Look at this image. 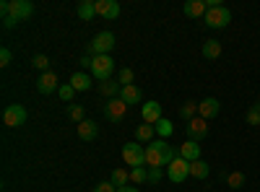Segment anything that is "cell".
Returning <instances> with one entry per match:
<instances>
[{"instance_id":"cell-32","label":"cell","mask_w":260,"mask_h":192,"mask_svg":"<svg viewBox=\"0 0 260 192\" xmlns=\"http://www.w3.org/2000/svg\"><path fill=\"white\" fill-rule=\"evenodd\" d=\"M247 125H260V104H252L247 109Z\"/></svg>"},{"instance_id":"cell-38","label":"cell","mask_w":260,"mask_h":192,"mask_svg":"<svg viewBox=\"0 0 260 192\" xmlns=\"http://www.w3.org/2000/svg\"><path fill=\"white\" fill-rule=\"evenodd\" d=\"M91 60H94V57H89V55H83V57L78 60V65H81V68H91Z\"/></svg>"},{"instance_id":"cell-8","label":"cell","mask_w":260,"mask_h":192,"mask_svg":"<svg viewBox=\"0 0 260 192\" xmlns=\"http://www.w3.org/2000/svg\"><path fill=\"white\" fill-rule=\"evenodd\" d=\"M26 122V109L21 104H11L6 106V112H3V125L6 127H21Z\"/></svg>"},{"instance_id":"cell-15","label":"cell","mask_w":260,"mask_h":192,"mask_svg":"<svg viewBox=\"0 0 260 192\" xmlns=\"http://www.w3.org/2000/svg\"><path fill=\"white\" fill-rule=\"evenodd\" d=\"M187 135H190V140H203V138L208 135V125H206V120H203V117L190 120V122H187Z\"/></svg>"},{"instance_id":"cell-33","label":"cell","mask_w":260,"mask_h":192,"mask_svg":"<svg viewBox=\"0 0 260 192\" xmlns=\"http://www.w3.org/2000/svg\"><path fill=\"white\" fill-rule=\"evenodd\" d=\"M122 86H133V70L130 68H120V78H117Z\"/></svg>"},{"instance_id":"cell-22","label":"cell","mask_w":260,"mask_h":192,"mask_svg":"<svg viewBox=\"0 0 260 192\" xmlns=\"http://www.w3.org/2000/svg\"><path fill=\"white\" fill-rule=\"evenodd\" d=\"M120 99H122L127 106H130V104H141V89H138V86H122Z\"/></svg>"},{"instance_id":"cell-26","label":"cell","mask_w":260,"mask_h":192,"mask_svg":"<svg viewBox=\"0 0 260 192\" xmlns=\"http://www.w3.org/2000/svg\"><path fill=\"white\" fill-rule=\"evenodd\" d=\"M110 182L120 189V187H127V182H130V172H125V169H115V172L110 174Z\"/></svg>"},{"instance_id":"cell-29","label":"cell","mask_w":260,"mask_h":192,"mask_svg":"<svg viewBox=\"0 0 260 192\" xmlns=\"http://www.w3.org/2000/svg\"><path fill=\"white\" fill-rule=\"evenodd\" d=\"M226 184H229L232 189H242V187H245V174H242V172H232V174L226 177Z\"/></svg>"},{"instance_id":"cell-5","label":"cell","mask_w":260,"mask_h":192,"mask_svg":"<svg viewBox=\"0 0 260 192\" xmlns=\"http://www.w3.org/2000/svg\"><path fill=\"white\" fill-rule=\"evenodd\" d=\"M115 47V34L112 31H99L94 39H91V45H89V52L96 57V55H110V50Z\"/></svg>"},{"instance_id":"cell-19","label":"cell","mask_w":260,"mask_h":192,"mask_svg":"<svg viewBox=\"0 0 260 192\" xmlns=\"http://www.w3.org/2000/svg\"><path fill=\"white\" fill-rule=\"evenodd\" d=\"M71 86H73L76 91H89L94 83H91V75H89V73H73V75H71Z\"/></svg>"},{"instance_id":"cell-14","label":"cell","mask_w":260,"mask_h":192,"mask_svg":"<svg viewBox=\"0 0 260 192\" xmlns=\"http://www.w3.org/2000/svg\"><path fill=\"white\" fill-rule=\"evenodd\" d=\"M182 13L187 18H203L208 13V3L206 0H187V3L182 6Z\"/></svg>"},{"instance_id":"cell-9","label":"cell","mask_w":260,"mask_h":192,"mask_svg":"<svg viewBox=\"0 0 260 192\" xmlns=\"http://www.w3.org/2000/svg\"><path fill=\"white\" fill-rule=\"evenodd\" d=\"M125 112H127V104L120 96H115V99H110V101L104 104V117L110 120V122H120L125 117Z\"/></svg>"},{"instance_id":"cell-21","label":"cell","mask_w":260,"mask_h":192,"mask_svg":"<svg viewBox=\"0 0 260 192\" xmlns=\"http://www.w3.org/2000/svg\"><path fill=\"white\" fill-rule=\"evenodd\" d=\"M96 16V0H83L78 3V18L81 21H91Z\"/></svg>"},{"instance_id":"cell-12","label":"cell","mask_w":260,"mask_h":192,"mask_svg":"<svg viewBox=\"0 0 260 192\" xmlns=\"http://www.w3.org/2000/svg\"><path fill=\"white\" fill-rule=\"evenodd\" d=\"M96 16H102L107 21L120 18V3L117 0H96Z\"/></svg>"},{"instance_id":"cell-25","label":"cell","mask_w":260,"mask_h":192,"mask_svg":"<svg viewBox=\"0 0 260 192\" xmlns=\"http://www.w3.org/2000/svg\"><path fill=\"white\" fill-rule=\"evenodd\" d=\"M154 127H156V133H159V138H161V140L172 138V133H175V125H172V122H169L167 117H161V120H159V122H156Z\"/></svg>"},{"instance_id":"cell-36","label":"cell","mask_w":260,"mask_h":192,"mask_svg":"<svg viewBox=\"0 0 260 192\" xmlns=\"http://www.w3.org/2000/svg\"><path fill=\"white\" fill-rule=\"evenodd\" d=\"M91 192H117V187H115L112 182H99Z\"/></svg>"},{"instance_id":"cell-28","label":"cell","mask_w":260,"mask_h":192,"mask_svg":"<svg viewBox=\"0 0 260 192\" xmlns=\"http://www.w3.org/2000/svg\"><path fill=\"white\" fill-rule=\"evenodd\" d=\"M130 182H136V184L148 182V172H146V166H136V169H130Z\"/></svg>"},{"instance_id":"cell-11","label":"cell","mask_w":260,"mask_h":192,"mask_svg":"<svg viewBox=\"0 0 260 192\" xmlns=\"http://www.w3.org/2000/svg\"><path fill=\"white\" fill-rule=\"evenodd\" d=\"M37 91H39V94H52V91H60L57 73H52V70L42 73V75H39V81H37Z\"/></svg>"},{"instance_id":"cell-1","label":"cell","mask_w":260,"mask_h":192,"mask_svg":"<svg viewBox=\"0 0 260 192\" xmlns=\"http://www.w3.org/2000/svg\"><path fill=\"white\" fill-rule=\"evenodd\" d=\"M175 159H177V151L161 138L146 145V166H169Z\"/></svg>"},{"instance_id":"cell-27","label":"cell","mask_w":260,"mask_h":192,"mask_svg":"<svg viewBox=\"0 0 260 192\" xmlns=\"http://www.w3.org/2000/svg\"><path fill=\"white\" fill-rule=\"evenodd\" d=\"M180 117L187 120V122L198 117V101H185V104L180 106Z\"/></svg>"},{"instance_id":"cell-4","label":"cell","mask_w":260,"mask_h":192,"mask_svg":"<svg viewBox=\"0 0 260 192\" xmlns=\"http://www.w3.org/2000/svg\"><path fill=\"white\" fill-rule=\"evenodd\" d=\"M122 159L130 169L146 166V148H141V143H125L122 145Z\"/></svg>"},{"instance_id":"cell-24","label":"cell","mask_w":260,"mask_h":192,"mask_svg":"<svg viewBox=\"0 0 260 192\" xmlns=\"http://www.w3.org/2000/svg\"><path fill=\"white\" fill-rule=\"evenodd\" d=\"M99 91L104 94V96H110V99H115V94H120L122 91V86H120V81H102L99 83Z\"/></svg>"},{"instance_id":"cell-23","label":"cell","mask_w":260,"mask_h":192,"mask_svg":"<svg viewBox=\"0 0 260 192\" xmlns=\"http://www.w3.org/2000/svg\"><path fill=\"white\" fill-rule=\"evenodd\" d=\"M211 174V166L203 161V159H198V161H192L190 164V177H195V179H206Z\"/></svg>"},{"instance_id":"cell-13","label":"cell","mask_w":260,"mask_h":192,"mask_svg":"<svg viewBox=\"0 0 260 192\" xmlns=\"http://www.w3.org/2000/svg\"><path fill=\"white\" fill-rule=\"evenodd\" d=\"M141 117L146 125H156L161 120V104L159 101H146L141 104Z\"/></svg>"},{"instance_id":"cell-20","label":"cell","mask_w":260,"mask_h":192,"mask_svg":"<svg viewBox=\"0 0 260 192\" xmlns=\"http://www.w3.org/2000/svg\"><path fill=\"white\" fill-rule=\"evenodd\" d=\"M154 135H156V127L154 125H138L136 127V140L138 143H154Z\"/></svg>"},{"instance_id":"cell-3","label":"cell","mask_w":260,"mask_h":192,"mask_svg":"<svg viewBox=\"0 0 260 192\" xmlns=\"http://www.w3.org/2000/svg\"><path fill=\"white\" fill-rule=\"evenodd\" d=\"M112 70H115V60H112L110 55H96V57L91 60V75H94V78L110 81Z\"/></svg>"},{"instance_id":"cell-34","label":"cell","mask_w":260,"mask_h":192,"mask_svg":"<svg viewBox=\"0 0 260 192\" xmlns=\"http://www.w3.org/2000/svg\"><path fill=\"white\" fill-rule=\"evenodd\" d=\"M73 94H76V89L71 86V83H65V86H60V91H57V96H60L62 101H71V99H73Z\"/></svg>"},{"instance_id":"cell-30","label":"cell","mask_w":260,"mask_h":192,"mask_svg":"<svg viewBox=\"0 0 260 192\" xmlns=\"http://www.w3.org/2000/svg\"><path fill=\"white\" fill-rule=\"evenodd\" d=\"M68 117L78 125V122H83L86 120V112H83V106H78V104H71L68 106Z\"/></svg>"},{"instance_id":"cell-2","label":"cell","mask_w":260,"mask_h":192,"mask_svg":"<svg viewBox=\"0 0 260 192\" xmlns=\"http://www.w3.org/2000/svg\"><path fill=\"white\" fill-rule=\"evenodd\" d=\"M203 24L208 29H226L232 24V11L224 6H208V13L203 16Z\"/></svg>"},{"instance_id":"cell-17","label":"cell","mask_w":260,"mask_h":192,"mask_svg":"<svg viewBox=\"0 0 260 192\" xmlns=\"http://www.w3.org/2000/svg\"><path fill=\"white\" fill-rule=\"evenodd\" d=\"M96 135H99V125H96L94 120H83V122H78V138H81V140L91 143V140H96Z\"/></svg>"},{"instance_id":"cell-7","label":"cell","mask_w":260,"mask_h":192,"mask_svg":"<svg viewBox=\"0 0 260 192\" xmlns=\"http://www.w3.org/2000/svg\"><path fill=\"white\" fill-rule=\"evenodd\" d=\"M167 177L175 182V184H182V182L190 177V161H185L182 156H177L175 161L167 166Z\"/></svg>"},{"instance_id":"cell-35","label":"cell","mask_w":260,"mask_h":192,"mask_svg":"<svg viewBox=\"0 0 260 192\" xmlns=\"http://www.w3.org/2000/svg\"><path fill=\"white\" fill-rule=\"evenodd\" d=\"M148 182H161V166H148Z\"/></svg>"},{"instance_id":"cell-31","label":"cell","mask_w":260,"mask_h":192,"mask_svg":"<svg viewBox=\"0 0 260 192\" xmlns=\"http://www.w3.org/2000/svg\"><path fill=\"white\" fill-rule=\"evenodd\" d=\"M31 65H34L37 70H42V73H47V70H50V57H47V55H34Z\"/></svg>"},{"instance_id":"cell-40","label":"cell","mask_w":260,"mask_h":192,"mask_svg":"<svg viewBox=\"0 0 260 192\" xmlns=\"http://www.w3.org/2000/svg\"><path fill=\"white\" fill-rule=\"evenodd\" d=\"M257 104H260V94H257Z\"/></svg>"},{"instance_id":"cell-10","label":"cell","mask_w":260,"mask_h":192,"mask_svg":"<svg viewBox=\"0 0 260 192\" xmlns=\"http://www.w3.org/2000/svg\"><path fill=\"white\" fill-rule=\"evenodd\" d=\"M219 112H221V101L216 99V96H208V99L198 101V117L213 120V117H219Z\"/></svg>"},{"instance_id":"cell-18","label":"cell","mask_w":260,"mask_h":192,"mask_svg":"<svg viewBox=\"0 0 260 192\" xmlns=\"http://www.w3.org/2000/svg\"><path fill=\"white\" fill-rule=\"evenodd\" d=\"M203 57L206 60H219L221 57V42L219 39H206L203 42Z\"/></svg>"},{"instance_id":"cell-6","label":"cell","mask_w":260,"mask_h":192,"mask_svg":"<svg viewBox=\"0 0 260 192\" xmlns=\"http://www.w3.org/2000/svg\"><path fill=\"white\" fill-rule=\"evenodd\" d=\"M31 16H34V3H29V0H11L8 3V16L6 18H13L16 24L31 18Z\"/></svg>"},{"instance_id":"cell-37","label":"cell","mask_w":260,"mask_h":192,"mask_svg":"<svg viewBox=\"0 0 260 192\" xmlns=\"http://www.w3.org/2000/svg\"><path fill=\"white\" fill-rule=\"evenodd\" d=\"M0 65H3V68H8V65H11V50H8V47L0 50Z\"/></svg>"},{"instance_id":"cell-39","label":"cell","mask_w":260,"mask_h":192,"mask_svg":"<svg viewBox=\"0 0 260 192\" xmlns=\"http://www.w3.org/2000/svg\"><path fill=\"white\" fill-rule=\"evenodd\" d=\"M117 192H141V189H138V187H120Z\"/></svg>"},{"instance_id":"cell-16","label":"cell","mask_w":260,"mask_h":192,"mask_svg":"<svg viewBox=\"0 0 260 192\" xmlns=\"http://www.w3.org/2000/svg\"><path fill=\"white\" fill-rule=\"evenodd\" d=\"M177 156H182L185 161H198L201 159V145H198V140H185L180 148H177Z\"/></svg>"}]
</instances>
